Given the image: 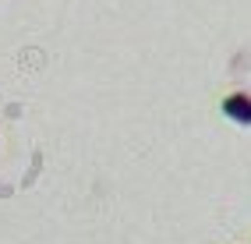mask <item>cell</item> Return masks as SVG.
<instances>
[{"instance_id":"6da1fadb","label":"cell","mask_w":251,"mask_h":244,"mask_svg":"<svg viewBox=\"0 0 251 244\" xmlns=\"http://www.w3.org/2000/svg\"><path fill=\"white\" fill-rule=\"evenodd\" d=\"M223 113H226V117L230 121H237V124H251V99H248V96H226V99H223Z\"/></svg>"}]
</instances>
